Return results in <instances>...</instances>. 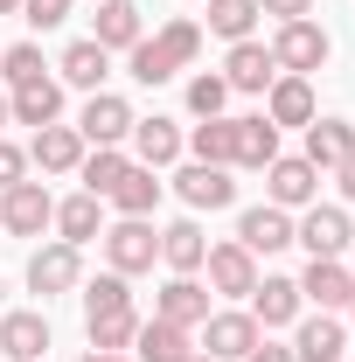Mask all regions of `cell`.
Wrapping results in <instances>:
<instances>
[{
    "instance_id": "obj_1",
    "label": "cell",
    "mask_w": 355,
    "mask_h": 362,
    "mask_svg": "<svg viewBox=\"0 0 355 362\" xmlns=\"http://www.w3.org/2000/svg\"><path fill=\"white\" fill-rule=\"evenodd\" d=\"M195 56H202V21L181 14V21H168L161 35H139V42L126 49V70H133V84L153 90V84H168V77H181Z\"/></svg>"
},
{
    "instance_id": "obj_2",
    "label": "cell",
    "mask_w": 355,
    "mask_h": 362,
    "mask_svg": "<svg viewBox=\"0 0 355 362\" xmlns=\"http://www.w3.org/2000/svg\"><path fill=\"white\" fill-rule=\"evenodd\" d=\"M265 49H272V63H279V77H313V70L334 56V35L307 14V21H279V35H272Z\"/></svg>"
},
{
    "instance_id": "obj_3",
    "label": "cell",
    "mask_w": 355,
    "mask_h": 362,
    "mask_svg": "<svg viewBox=\"0 0 355 362\" xmlns=\"http://www.w3.org/2000/svg\"><path fill=\"white\" fill-rule=\"evenodd\" d=\"M105 272H119V279H133V272H153L161 258V230L153 216H119V223H105Z\"/></svg>"
},
{
    "instance_id": "obj_4",
    "label": "cell",
    "mask_w": 355,
    "mask_h": 362,
    "mask_svg": "<svg viewBox=\"0 0 355 362\" xmlns=\"http://www.w3.org/2000/svg\"><path fill=\"white\" fill-rule=\"evenodd\" d=\"M293 244H307V258H342V251L355 244L349 209H342V202H313V209H300V216H293Z\"/></svg>"
},
{
    "instance_id": "obj_5",
    "label": "cell",
    "mask_w": 355,
    "mask_h": 362,
    "mask_svg": "<svg viewBox=\"0 0 355 362\" xmlns=\"http://www.w3.org/2000/svg\"><path fill=\"white\" fill-rule=\"evenodd\" d=\"M265 202L272 209H313L320 202V168L307 153H279L265 168Z\"/></svg>"
},
{
    "instance_id": "obj_6",
    "label": "cell",
    "mask_w": 355,
    "mask_h": 362,
    "mask_svg": "<svg viewBox=\"0 0 355 362\" xmlns=\"http://www.w3.org/2000/svg\"><path fill=\"white\" fill-rule=\"evenodd\" d=\"M49 223H56V195H49L42 181L0 188V230H7V237H42Z\"/></svg>"
},
{
    "instance_id": "obj_7",
    "label": "cell",
    "mask_w": 355,
    "mask_h": 362,
    "mask_svg": "<svg viewBox=\"0 0 355 362\" xmlns=\"http://www.w3.org/2000/svg\"><path fill=\"white\" fill-rule=\"evenodd\" d=\"M258 341H265V327L251 320V307H223V314L202 320V356H216V362H244Z\"/></svg>"
},
{
    "instance_id": "obj_8",
    "label": "cell",
    "mask_w": 355,
    "mask_h": 362,
    "mask_svg": "<svg viewBox=\"0 0 355 362\" xmlns=\"http://www.w3.org/2000/svg\"><path fill=\"white\" fill-rule=\"evenodd\" d=\"M28 286L42 293V300H56V293H77L84 286V251L77 244H35V258H28Z\"/></svg>"
},
{
    "instance_id": "obj_9",
    "label": "cell",
    "mask_w": 355,
    "mask_h": 362,
    "mask_svg": "<svg viewBox=\"0 0 355 362\" xmlns=\"http://www.w3.org/2000/svg\"><path fill=\"white\" fill-rule=\"evenodd\" d=\"M202 272H209V300H251V286H258V258H251L237 237H230V244H209Z\"/></svg>"
},
{
    "instance_id": "obj_10",
    "label": "cell",
    "mask_w": 355,
    "mask_h": 362,
    "mask_svg": "<svg viewBox=\"0 0 355 362\" xmlns=\"http://www.w3.org/2000/svg\"><path fill=\"white\" fill-rule=\"evenodd\" d=\"M77 133H84V146H126V139H133V105H126L119 90H91Z\"/></svg>"
},
{
    "instance_id": "obj_11",
    "label": "cell",
    "mask_w": 355,
    "mask_h": 362,
    "mask_svg": "<svg viewBox=\"0 0 355 362\" xmlns=\"http://www.w3.org/2000/svg\"><path fill=\"white\" fill-rule=\"evenodd\" d=\"M209 314H216V307H209V286L188 279V272H175V279L153 293V320H168V327H188V334H195Z\"/></svg>"
},
{
    "instance_id": "obj_12",
    "label": "cell",
    "mask_w": 355,
    "mask_h": 362,
    "mask_svg": "<svg viewBox=\"0 0 355 362\" xmlns=\"http://www.w3.org/2000/svg\"><path fill=\"white\" fill-rule=\"evenodd\" d=\"M300 300H307L313 314H342L355 300V279L342 258H307V272H300Z\"/></svg>"
},
{
    "instance_id": "obj_13",
    "label": "cell",
    "mask_w": 355,
    "mask_h": 362,
    "mask_svg": "<svg viewBox=\"0 0 355 362\" xmlns=\"http://www.w3.org/2000/svg\"><path fill=\"white\" fill-rule=\"evenodd\" d=\"M0 356L7 362H49V314L42 307L0 314Z\"/></svg>"
},
{
    "instance_id": "obj_14",
    "label": "cell",
    "mask_w": 355,
    "mask_h": 362,
    "mask_svg": "<svg viewBox=\"0 0 355 362\" xmlns=\"http://www.w3.org/2000/svg\"><path fill=\"white\" fill-rule=\"evenodd\" d=\"M91 146H84V133L77 126H35V139H28V160L42 168V175H77V160H84Z\"/></svg>"
},
{
    "instance_id": "obj_15",
    "label": "cell",
    "mask_w": 355,
    "mask_h": 362,
    "mask_svg": "<svg viewBox=\"0 0 355 362\" xmlns=\"http://www.w3.org/2000/svg\"><path fill=\"white\" fill-rule=\"evenodd\" d=\"M237 244H244L251 258H272V251H286V244H293V209H272V202L244 209V216H237Z\"/></svg>"
},
{
    "instance_id": "obj_16",
    "label": "cell",
    "mask_w": 355,
    "mask_h": 362,
    "mask_svg": "<svg viewBox=\"0 0 355 362\" xmlns=\"http://www.w3.org/2000/svg\"><path fill=\"white\" fill-rule=\"evenodd\" d=\"M272 77H279V63H272V49L251 35V42H230V56H223V84L230 90H251V98H265Z\"/></svg>"
},
{
    "instance_id": "obj_17",
    "label": "cell",
    "mask_w": 355,
    "mask_h": 362,
    "mask_svg": "<svg viewBox=\"0 0 355 362\" xmlns=\"http://www.w3.org/2000/svg\"><path fill=\"white\" fill-rule=\"evenodd\" d=\"M265 119L279 126V133H286V126H300V133H307L313 119H320V105H313V77H272Z\"/></svg>"
},
{
    "instance_id": "obj_18",
    "label": "cell",
    "mask_w": 355,
    "mask_h": 362,
    "mask_svg": "<svg viewBox=\"0 0 355 362\" xmlns=\"http://www.w3.org/2000/svg\"><path fill=\"white\" fill-rule=\"evenodd\" d=\"M181 153H188V133H181L175 119H133V160L139 168H175Z\"/></svg>"
},
{
    "instance_id": "obj_19",
    "label": "cell",
    "mask_w": 355,
    "mask_h": 362,
    "mask_svg": "<svg viewBox=\"0 0 355 362\" xmlns=\"http://www.w3.org/2000/svg\"><path fill=\"white\" fill-rule=\"evenodd\" d=\"M349 349V327L334 314H300L293 320V362H342Z\"/></svg>"
},
{
    "instance_id": "obj_20",
    "label": "cell",
    "mask_w": 355,
    "mask_h": 362,
    "mask_svg": "<svg viewBox=\"0 0 355 362\" xmlns=\"http://www.w3.org/2000/svg\"><path fill=\"white\" fill-rule=\"evenodd\" d=\"M307 314V300H300V279H258L251 286V320L258 327H293V320Z\"/></svg>"
},
{
    "instance_id": "obj_21",
    "label": "cell",
    "mask_w": 355,
    "mask_h": 362,
    "mask_svg": "<svg viewBox=\"0 0 355 362\" xmlns=\"http://www.w3.org/2000/svg\"><path fill=\"white\" fill-rule=\"evenodd\" d=\"M175 195L188 202V209H230L237 202V181H230V168H202V160H188L175 175Z\"/></svg>"
},
{
    "instance_id": "obj_22",
    "label": "cell",
    "mask_w": 355,
    "mask_h": 362,
    "mask_svg": "<svg viewBox=\"0 0 355 362\" xmlns=\"http://www.w3.org/2000/svg\"><path fill=\"white\" fill-rule=\"evenodd\" d=\"M105 77H112V49H98L91 35L56 56V84H70V90H105Z\"/></svg>"
},
{
    "instance_id": "obj_23",
    "label": "cell",
    "mask_w": 355,
    "mask_h": 362,
    "mask_svg": "<svg viewBox=\"0 0 355 362\" xmlns=\"http://www.w3.org/2000/svg\"><path fill=\"white\" fill-rule=\"evenodd\" d=\"M139 35H146L139 0H98V14H91V42L98 49H133Z\"/></svg>"
},
{
    "instance_id": "obj_24",
    "label": "cell",
    "mask_w": 355,
    "mask_h": 362,
    "mask_svg": "<svg viewBox=\"0 0 355 362\" xmlns=\"http://www.w3.org/2000/svg\"><path fill=\"white\" fill-rule=\"evenodd\" d=\"M161 195H168V181H161V168H126V175H119V188H112V195H105V202H112V209H119V216H153V209H161Z\"/></svg>"
},
{
    "instance_id": "obj_25",
    "label": "cell",
    "mask_w": 355,
    "mask_h": 362,
    "mask_svg": "<svg viewBox=\"0 0 355 362\" xmlns=\"http://www.w3.org/2000/svg\"><path fill=\"white\" fill-rule=\"evenodd\" d=\"M7 119H14V126H56V119H63V84L42 77V84L7 90Z\"/></svg>"
},
{
    "instance_id": "obj_26",
    "label": "cell",
    "mask_w": 355,
    "mask_h": 362,
    "mask_svg": "<svg viewBox=\"0 0 355 362\" xmlns=\"http://www.w3.org/2000/svg\"><path fill=\"white\" fill-rule=\"evenodd\" d=\"M56 237H63V244H77V251H84L91 237H105V202L84 195V188H77V195H63V202H56Z\"/></svg>"
},
{
    "instance_id": "obj_27",
    "label": "cell",
    "mask_w": 355,
    "mask_h": 362,
    "mask_svg": "<svg viewBox=\"0 0 355 362\" xmlns=\"http://www.w3.org/2000/svg\"><path fill=\"white\" fill-rule=\"evenodd\" d=\"M202 258H209V237H202V223H195V216H181V223L161 230V265H168V272H188V279H195V272H202Z\"/></svg>"
},
{
    "instance_id": "obj_28",
    "label": "cell",
    "mask_w": 355,
    "mask_h": 362,
    "mask_svg": "<svg viewBox=\"0 0 355 362\" xmlns=\"http://www.w3.org/2000/svg\"><path fill=\"white\" fill-rule=\"evenodd\" d=\"M272 160H279V126H272L265 112L237 119V160H230V168H251V175H265Z\"/></svg>"
},
{
    "instance_id": "obj_29",
    "label": "cell",
    "mask_w": 355,
    "mask_h": 362,
    "mask_svg": "<svg viewBox=\"0 0 355 362\" xmlns=\"http://www.w3.org/2000/svg\"><path fill=\"white\" fill-rule=\"evenodd\" d=\"M349 153H355V126L349 119H313L307 126V160L320 168V175H334Z\"/></svg>"
},
{
    "instance_id": "obj_30",
    "label": "cell",
    "mask_w": 355,
    "mask_h": 362,
    "mask_svg": "<svg viewBox=\"0 0 355 362\" xmlns=\"http://www.w3.org/2000/svg\"><path fill=\"white\" fill-rule=\"evenodd\" d=\"M188 356H195L188 327H168V320H139V334H133V362H188Z\"/></svg>"
},
{
    "instance_id": "obj_31",
    "label": "cell",
    "mask_w": 355,
    "mask_h": 362,
    "mask_svg": "<svg viewBox=\"0 0 355 362\" xmlns=\"http://www.w3.org/2000/svg\"><path fill=\"white\" fill-rule=\"evenodd\" d=\"M188 153H195L202 168H230V160H237V119H202V126L188 133Z\"/></svg>"
},
{
    "instance_id": "obj_32",
    "label": "cell",
    "mask_w": 355,
    "mask_h": 362,
    "mask_svg": "<svg viewBox=\"0 0 355 362\" xmlns=\"http://www.w3.org/2000/svg\"><path fill=\"white\" fill-rule=\"evenodd\" d=\"M126 168H133V153H119V146H91L84 160H77V175H84V195H98V202H105V195L119 188V175H126Z\"/></svg>"
},
{
    "instance_id": "obj_33",
    "label": "cell",
    "mask_w": 355,
    "mask_h": 362,
    "mask_svg": "<svg viewBox=\"0 0 355 362\" xmlns=\"http://www.w3.org/2000/svg\"><path fill=\"white\" fill-rule=\"evenodd\" d=\"M77 293H84V320H98V314H126V307H133V286H126L119 272H98V279H84Z\"/></svg>"
},
{
    "instance_id": "obj_34",
    "label": "cell",
    "mask_w": 355,
    "mask_h": 362,
    "mask_svg": "<svg viewBox=\"0 0 355 362\" xmlns=\"http://www.w3.org/2000/svg\"><path fill=\"white\" fill-rule=\"evenodd\" d=\"M84 334H91V349H105V356H126V349H133V334H139V307L84 320Z\"/></svg>"
},
{
    "instance_id": "obj_35",
    "label": "cell",
    "mask_w": 355,
    "mask_h": 362,
    "mask_svg": "<svg viewBox=\"0 0 355 362\" xmlns=\"http://www.w3.org/2000/svg\"><path fill=\"white\" fill-rule=\"evenodd\" d=\"M251 28H258V0H209V35L251 42Z\"/></svg>"
},
{
    "instance_id": "obj_36",
    "label": "cell",
    "mask_w": 355,
    "mask_h": 362,
    "mask_svg": "<svg viewBox=\"0 0 355 362\" xmlns=\"http://www.w3.org/2000/svg\"><path fill=\"white\" fill-rule=\"evenodd\" d=\"M0 77H7V90H21V84H42V77H49L42 49H35V42H14V49H0Z\"/></svg>"
},
{
    "instance_id": "obj_37",
    "label": "cell",
    "mask_w": 355,
    "mask_h": 362,
    "mask_svg": "<svg viewBox=\"0 0 355 362\" xmlns=\"http://www.w3.org/2000/svg\"><path fill=\"white\" fill-rule=\"evenodd\" d=\"M223 105H230V84H223V70H202V77H188V112H195V119H223Z\"/></svg>"
},
{
    "instance_id": "obj_38",
    "label": "cell",
    "mask_w": 355,
    "mask_h": 362,
    "mask_svg": "<svg viewBox=\"0 0 355 362\" xmlns=\"http://www.w3.org/2000/svg\"><path fill=\"white\" fill-rule=\"evenodd\" d=\"M21 21H28L35 35H49V28L70 21V0H21Z\"/></svg>"
},
{
    "instance_id": "obj_39",
    "label": "cell",
    "mask_w": 355,
    "mask_h": 362,
    "mask_svg": "<svg viewBox=\"0 0 355 362\" xmlns=\"http://www.w3.org/2000/svg\"><path fill=\"white\" fill-rule=\"evenodd\" d=\"M14 181H28V146H14L0 133V188H14Z\"/></svg>"
},
{
    "instance_id": "obj_40",
    "label": "cell",
    "mask_w": 355,
    "mask_h": 362,
    "mask_svg": "<svg viewBox=\"0 0 355 362\" xmlns=\"http://www.w3.org/2000/svg\"><path fill=\"white\" fill-rule=\"evenodd\" d=\"M258 14H272V21H307L313 0H258Z\"/></svg>"
},
{
    "instance_id": "obj_41",
    "label": "cell",
    "mask_w": 355,
    "mask_h": 362,
    "mask_svg": "<svg viewBox=\"0 0 355 362\" xmlns=\"http://www.w3.org/2000/svg\"><path fill=\"white\" fill-rule=\"evenodd\" d=\"M244 362H293V349H286V341H258Z\"/></svg>"
},
{
    "instance_id": "obj_42",
    "label": "cell",
    "mask_w": 355,
    "mask_h": 362,
    "mask_svg": "<svg viewBox=\"0 0 355 362\" xmlns=\"http://www.w3.org/2000/svg\"><path fill=\"white\" fill-rule=\"evenodd\" d=\"M334 188H342V202H355V153L342 160V168H334Z\"/></svg>"
},
{
    "instance_id": "obj_43",
    "label": "cell",
    "mask_w": 355,
    "mask_h": 362,
    "mask_svg": "<svg viewBox=\"0 0 355 362\" xmlns=\"http://www.w3.org/2000/svg\"><path fill=\"white\" fill-rule=\"evenodd\" d=\"M77 362H133V356H105V349H91V356H77Z\"/></svg>"
},
{
    "instance_id": "obj_44",
    "label": "cell",
    "mask_w": 355,
    "mask_h": 362,
    "mask_svg": "<svg viewBox=\"0 0 355 362\" xmlns=\"http://www.w3.org/2000/svg\"><path fill=\"white\" fill-rule=\"evenodd\" d=\"M7 126H14V119H7V90H0V133H7Z\"/></svg>"
},
{
    "instance_id": "obj_45",
    "label": "cell",
    "mask_w": 355,
    "mask_h": 362,
    "mask_svg": "<svg viewBox=\"0 0 355 362\" xmlns=\"http://www.w3.org/2000/svg\"><path fill=\"white\" fill-rule=\"evenodd\" d=\"M0 14H21V0H0Z\"/></svg>"
},
{
    "instance_id": "obj_46",
    "label": "cell",
    "mask_w": 355,
    "mask_h": 362,
    "mask_svg": "<svg viewBox=\"0 0 355 362\" xmlns=\"http://www.w3.org/2000/svg\"><path fill=\"white\" fill-rule=\"evenodd\" d=\"M0 314H7V279H0Z\"/></svg>"
},
{
    "instance_id": "obj_47",
    "label": "cell",
    "mask_w": 355,
    "mask_h": 362,
    "mask_svg": "<svg viewBox=\"0 0 355 362\" xmlns=\"http://www.w3.org/2000/svg\"><path fill=\"white\" fill-rule=\"evenodd\" d=\"M188 362H216V356H202V349H195V356H188Z\"/></svg>"
},
{
    "instance_id": "obj_48",
    "label": "cell",
    "mask_w": 355,
    "mask_h": 362,
    "mask_svg": "<svg viewBox=\"0 0 355 362\" xmlns=\"http://www.w3.org/2000/svg\"><path fill=\"white\" fill-rule=\"evenodd\" d=\"M349 320H355V300H349Z\"/></svg>"
},
{
    "instance_id": "obj_49",
    "label": "cell",
    "mask_w": 355,
    "mask_h": 362,
    "mask_svg": "<svg viewBox=\"0 0 355 362\" xmlns=\"http://www.w3.org/2000/svg\"><path fill=\"white\" fill-rule=\"evenodd\" d=\"M349 279H355V265H349Z\"/></svg>"
},
{
    "instance_id": "obj_50",
    "label": "cell",
    "mask_w": 355,
    "mask_h": 362,
    "mask_svg": "<svg viewBox=\"0 0 355 362\" xmlns=\"http://www.w3.org/2000/svg\"><path fill=\"white\" fill-rule=\"evenodd\" d=\"M0 237H7V230H0Z\"/></svg>"
}]
</instances>
